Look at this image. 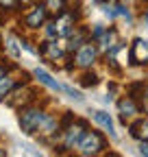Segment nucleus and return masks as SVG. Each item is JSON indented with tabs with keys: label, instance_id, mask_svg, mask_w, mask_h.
<instances>
[{
	"label": "nucleus",
	"instance_id": "obj_10",
	"mask_svg": "<svg viewBox=\"0 0 148 157\" xmlns=\"http://www.w3.org/2000/svg\"><path fill=\"white\" fill-rule=\"evenodd\" d=\"M128 131H131V137H135V140L148 142V118H139L137 122L128 127Z\"/></svg>",
	"mask_w": 148,
	"mask_h": 157
},
{
	"label": "nucleus",
	"instance_id": "obj_1",
	"mask_svg": "<svg viewBox=\"0 0 148 157\" xmlns=\"http://www.w3.org/2000/svg\"><path fill=\"white\" fill-rule=\"evenodd\" d=\"M105 148H107L105 135L98 133V131H89V129L85 131V135L81 137V142H79V146H76L79 155H83V157H96V155H100Z\"/></svg>",
	"mask_w": 148,
	"mask_h": 157
},
{
	"label": "nucleus",
	"instance_id": "obj_13",
	"mask_svg": "<svg viewBox=\"0 0 148 157\" xmlns=\"http://www.w3.org/2000/svg\"><path fill=\"white\" fill-rule=\"evenodd\" d=\"M15 87H17V78L9 76V74H2L0 76V101H2L9 92H13Z\"/></svg>",
	"mask_w": 148,
	"mask_h": 157
},
{
	"label": "nucleus",
	"instance_id": "obj_16",
	"mask_svg": "<svg viewBox=\"0 0 148 157\" xmlns=\"http://www.w3.org/2000/svg\"><path fill=\"white\" fill-rule=\"evenodd\" d=\"M96 83H98V76H96L94 72H91V74L85 72V74H83V85H96Z\"/></svg>",
	"mask_w": 148,
	"mask_h": 157
},
{
	"label": "nucleus",
	"instance_id": "obj_3",
	"mask_svg": "<svg viewBox=\"0 0 148 157\" xmlns=\"http://www.w3.org/2000/svg\"><path fill=\"white\" fill-rule=\"evenodd\" d=\"M85 131H87V122L85 120H74L68 124V127H63L61 129V140H63V148H68V151H74L79 146V142H81V137L85 135Z\"/></svg>",
	"mask_w": 148,
	"mask_h": 157
},
{
	"label": "nucleus",
	"instance_id": "obj_2",
	"mask_svg": "<svg viewBox=\"0 0 148 157\" xmlns=\"http://www.w3.org/2000/svg\"><path fill=\"white\" fill-rule=\"evenodd\" d=\"M46 116L48 113L44 109H39V107H24V109H20V127H22V131L26 135L37 133L42 129Z\"/></svg>",
	"mask_w": 148,
	"mask_h": 157
},
{
	"label": "nucleus",
	"instance_id": "obj_15",
	"mask_svg": "<svg viewBox=\"0 0 148 157\" xmlns=\"http://www.w3.org/2000/svg\"><path fill=\"white\" fill-rule=\"evenodd\" d=\"M17 5H20V0H0V9H5V11L15 9Z\"/></svg>",
	"mask_w": 148,
	"mask_h": 157
},
{
	"label": "nucleus",
	"instance_id": "obj_6",
	"mask_svg": "<svg viewBox=\"0 0 148 157\" xmlns=\"http://www.w3.org/2000/svg\"><path fill=\"white\" fill-rule=\"evenodd\" d=\"M128 59L135 66H146L148 63V42L146 39H135L128 50Z\"/></svg>",
	"mask_w": 148,
	"mask_h": 157
},
{
	"label": "nucleus",
	"instance_id": "obj_8",
	"mask_svg": "<svg viewBox=\"0 0 148 157\" xmlns=\"http://www.w3.org/2000/svg\"><path fill=\"white\" fill-rule=\"evenodd\" d=\"M39 52H42L46 59H50V61H57V59H61V57H63L68 50L59 46V42H57V39H48V42H44V44H42Z\"/></svg>",
	"mask_w": 148,
	"mask_h": 157
},
{
	"label": "nucleus",
	"instance_id": "obj_4",
	"mask_svg": "<svg viewBox=\"0 0 148 157\" xmlns=\"http://www.w3.org/2000/svg\"><path fill=\"white\" fill-rule=\"evenodd\" d=\"M96 59H98V48H96V42H85L81 48L74 50V66L81 68V70H89L91 66L96 63Z\"/></svg>",
	"mask_w": 148,
	"mask_h": 157
},
{
	"label": "nucleus",
	"instance_id": "obj_14",
	"mask_svg": "<svg viewBox=\"0 0 148 157\" xmlns=\"http://www.w3.org/2000/svg\"><path fill=\"white\" fill-rule=\"evenodd\" d=\"M44 5H46L48 13H50V15H54V17H57L59 13H63V11H65V7H68L65 0H46Z\"/></svg>",
	"mask_w": 148,
	"mask_h": 157
},
{
	"label": "nucleus",
	"instance_id": "obj_12",
	"mask_svg": "<svg viewBox=\"0 0 148 157\" xmlns=\"http://www.w3.org/2000/svg\"><path fill=\"white\" fill-rule=\"evenodd\" d=\"M94 120H96V124H100L111 137L116 135V131H113V122H111L109 113H105V111H94Z\"/></svg>",
	"mask_w": 148,
	"mask_h": 157
},
{
	"label": "nucleus",
	"instance_id": "obj_9",
	"mask_svg": "<svg viewBox=\"0 0 148 157\" xmlns=\"http://www.w3.org/2000/svg\"><path fill=\"white\" fill-rule=\"evenodd\" d=\"M118 109H120V116H122V120L126 122V118H133L139 113V107L135 103V98L133 96H124L118 101Z\"/></svg>",
	"mask_w": 148,
	"mask_h": 157
},
{
	"label": "nucleus",
	"instance_id": "obj_20",
	"mask_svg": "<svg viewBox=\"0 0 148 157\" xmlns=\"http://www.w3.org/2000/svg\"><path fill=\"white\" fill-rule=\"evenodd\" d=\"M146 20H148V13H146Z\"/></svg>",
	"mask_w": 148,
	"mask_h": 157
},
{
	"label": "nucleus",
	"instance_id": "obj_18",
	"mask_svg": "<svg viewBox=\"0 0 148 157\" xmlns=\"http://www.w3.org/2000/svg\"><path fill=\"white\" fill-rule=\"evenodd\" d=\"M5 72H7V66H0V76H2Z\"/></svg>",
	"mask_w": 148,
	"mask_h": 157
},
{
	"label": "nucleus",
	"instance_id": "obj_11",
	"mask_svg": "<svg viewBox=\"0 0 148 157\" xmlns=\"http://www.w3.org/2000/svg\"><path fill=\"white\" fill-rule=\"evenodd\" d=\"M33 74H35V78H37V81H39L42 85H46V87H50V90H54V92H63V85H59V83H57V81H54V78L44 70V68H37Z\"/></svg>",
	"mask_w": 148,
	"mask_h": 157
},
{
	"label": "nucleus",
	"instance_id": "obj_5",
	"mask_svg": "<svg viewBox=\"0 0 148 157\" xmlns=\"http://www.w3.org/2000/svg\"><path fill=\"white\" fill-rule=\"evenodd\" d=\"M48 9H46V5H35V7H31L28 9V13L24 15V24L28 26V29H39V26H44L46 22H48Z\"/></svg>",
	"mask_w": 148,
	"mask_h": 157
},
{
	"label": "nucleus",
	"instance_id": "obj_17",
	"mask_svg": "<svg viewBox=\"0 0 148 157\" xmlns=\"http://www.w3.org/2000/svg\"><path fill=\"white\" fill-rule=\"evenodd\" d=\"M139 153L148 157V142H142V146H139Z\"/></svg>",
	"mask_w": 148,
	"mask_h": 157
},
{
	"label": "nucleus",
	"instance_id": "obj_7",
	"mask_svg": "<svg viewBox=\"0 0 148 157\" xmlns=\"http://www.w3.org/2000/svg\"><path fill=\"white\" fill-rule=\"evenodd\" d=\"M85 42H89V33L85 26H74V31L68 35V44H65V50L68 52H74L76 48H81Z\"/></svg>",
	"mask_w": 148,
	"mask_h": 157
},
{
	"label": "nucleus",
	"instance_id": "obj_19",
	"mask_svg": "<svg viewBox=\"0 0 148 157\" xmlns=\"http://www.w3.org/2000/svg\"><path fill=\"white\" fill-rule=\"evenodd\" d=\"M5 155H7V151H5V148H0V157H5Z\"/></svg>",
	"mask_w": 148,
	"mask_h": 157
}]
</instances>
